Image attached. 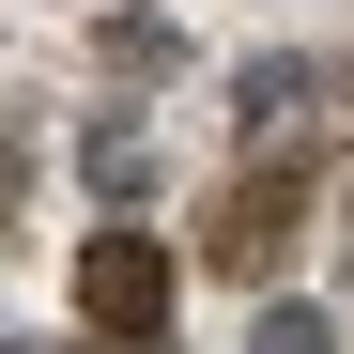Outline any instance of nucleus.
I'll return each instance as SVG.
<instances>
[{
	"instance_id": "1",
	"label": "nucleus",
	"mask_w": 354,
	"mask_h": 354,
	"mask_svg": "<svg viewBox=\"0 0 354 354\" xmlns=\"http://www.w3.org/2000/svg\"><path fill=\"white\" fill-rule=\"evenodd\" d=\"M169 292H185L169 231H93V247H77V324H93L108 354H154V339H169Z\"/></svg>"
},
{
	"instance_id": "2",
	"label": "nucleus",
	"mask_w": 354,
	"mask_h": 354,
	"mask_svg": "<svg viewBox=\"0 0 354 354\" xmlns=\"http://www.w3.org/2000/svg\"><path fill=\"white\" fill-rule=\"evenodd\" d=\"M292 231H308V154H262L247 185L201 216V247H216V277H277V262H292Z\"/></svg>"
},
{
	"instance_id": "3",
	"label": "nucleus",
	"mask_w": 354,
	"mask_h": 354,
	"mask_svg": "<svg viewBox=\"0 0 354 354\" xmlns=\"http://www.w3.org/2000/svg\"><path fill=\"white\" fill-rule=\"evenodd\" d=\"M231 108H247V139H277L292 108H308V62H292V46H262V62L231 77Z\"/></svg>"
},
{
	"instance_id": "4",
	"label": "nucleus",
	"mask_w": 354,
	"mask_h": 354,
	"mask_svg": "<svg viewBox=\"0 0 354 354\" xmlns=\"http://www.w3.org/2000/svg\"><path fill=\"white\" fill-rule=\"evenodd\" d=\"M93 62H108V77H169V62H185V31H169V16H108Z\"/></svg>"
},
{
	"instance_id": "5",
	"label": "nucleus",
	"mask_w": 354,
	"mask_h": 354,
	"mask_svg": "<svg viewBox=\"0 0 354 354\" xmlns=\"http://www.w3.org/2000/svg\"><path fill=\"white\" fill-rule=\"evenodd\" d=\"M77 169H93V201H139V185H154V139H139V124H93Z\"/></svg>"
},
{
	"instance_id": "6",
	"label": "nucleus",
	"mask_w": 354,
	"mask_h": 354,
	"mask_svg": "<svg viewBox=\"0 0 354 354\" xmlns=\"http://www.w3.org/2000/svg\"><path fill=\"white\" fill-rule=\"evenodd\" d=\"M262 354H339V324L324 308H262Z\"/></svg>"
}]
</instances>
